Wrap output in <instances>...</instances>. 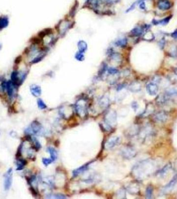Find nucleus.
Returning a JSON list of instances; mask_svg holds the SVG:
<instances>
[{
	"mask_svg": "<svg viewBox=\"0 0 177 199\" xmlns=\"http://www.w3.org/2000/svg\"><path fill=\"white\" fill-rule=\"evenodd\" d=\"M136 4V3H133V4L130 6V7L128 8L127 10H126V12L128 13V12H130V11H131L133 10V9L135 8V7Z\"/></svg>",
	"mask_w": 177,
	"mask_h": 199,
	"instance_id": "40",
	"label": "nucleus"
},
{
	"mask_svg": "<svg viewBox=\"0 0 177 199\" xmlns=\"http://www.w3.org/2000/svg\"><path fill=\"white\" fill-rule=\"evenodd\" d=\"M107 73L109 75L111 76H115V75H118L119 73V71L118 69H116V68L114 67H109L107 69Z\"/></svg>",
	"mask_w": 177,
	"mask_h": 199,
	"instance_id": "32",
	"label": "nucleus"
},
{
	"mask_svg": "<svg viewBox=\"0 0 177 199\" xmlns=\"http://www.w3.org/2000/svg\"><path fill=\"white\" fill-rule=\"evenodd\" d=\"M22 147H23V144H21L20 145L19 147H18V150H17V153H16V157L18 159L20 158V157H21V154H22Z\"/></svg>",
	"mask_w": 177,
	"mask_h": 199,
	"instance_id": "37",
	"label": "nucleus"
},
{
	"mask_svg": "<svg viewBox=\"0 0 177 199\" xmlns=\"http://www.w3.org/2000/svg\"><path fill=\"white\" fill-rule=\"evenodd\" d=\"M158 8L162 11H166L171 8L172 4L169 0H158Z\"/></svg>",
	"mask_w": 177,
	"mask_h": 199,
	"instance_id": "11",
	"label": "nucleus"
},
{
	"mask_svg": "<svg viewBox=\"0 0 177 199\" xmlns=\"http://www.w3.org/2000/svg\"><path fill=\"white\" fill-rule=\"evenodd\" d=\"M2 44L0 43V50L2 49Z\"/></svg>",
	"mask_w": 177,
	"mask_h": 199,
	"instance_id": "45",
	"label": "nucleus"
},
{
	"mask_svg": "<svg viewBox=\"0 0 177 199\" xmlns=\"http://www.w3.org/2000/svg\"><path fill=\"white\" fill-rule=\"evenodd\" d=\"M30 90L31 94L34 97H39L42 94V89L41 86L36 84L31 85L30 87Z\"/></svg>",
	"mask_w": 177,
	"mask_h": 199,
	"instance_id": "12",
	"label": "nucleus"
},
{
	"mask_svg": "<svg viewBox=\"0 0 177 199\" xmlns=\"http://www.w3.org/2000/svg\"><path fill=\"white\" fill-rule=\"evenodd\" d=\"M172 168V165L171 163H168L166 166L163 167L160 170H159L157 173L158 175L160 177H163L166 174H167L170 171Z\"/></svg>",
	"mask_w": 177,
	"mask_h": 199,
	"instance_id": "19",
	"label": "nucleus"
},
{
	"mask_svg": "<svg viewBox=\"0 0 177 199\" xmlns=\"http://www.w3.org/2000/svg\"><path fill=\"white\" fill-rule=\"evenodd\" d=\"M104 3H107V4H112V3L116 2L118 0H102Z\"/></svg>",
	"mask_w": 177,
	"mask_h": 199,
	"instance_id": "39",
	"label": "nucleus"
},
{
	"mask_svg": "<svg viewBox=\"0 0 177 199\" xmlns=\"http://www.w3.org/2000/svg\"><path fill=\"white\" fill-rule=\"evenodd\" d=\"M48 199H65L67 197L62 194H51L47 196Z\"/></svg>",
	"mask_w": 177,
	"mask_h": 199,
	"instance_id": "28",
	"label": "nucleus"
},
{
	"mask_svg": "<svg viewBox=\"0 0 177 199\" xmlns=\"http://www.w3.org/2000/svg\"><path fill=\"white\" fill-rule=\"evenodd\" d=\"M71 27V23L68 21H62L59 25V32L61 34H64Z\"/></svg>",
	"mask_w": 177,
	"mask_h": 199,
	"instance_id": "17",
	"label": "nucleus"
},
{
	"mask_svg": "<svg viewBox=\"0 0 177 199\" xmlns=\"http://www.w3.org/2000/svg\"><path fill=\"white\" fill-rule=\"evenodd\" d=\"M109 55L111 59L115 62L120 63L122 61V56L119 53H116L113 51L110 50Z\"/></svg>",
	"mask_w": 177,
	"mask_h": 199,
	"instance_id": "18",
	"label": "nucleus"
},
{
	"mask_svg": "<svg viewBox=\"0 0 177 199\" xmlns=\"http://www.w3.org/2000/svg\"><path fill=\"white\" fill-rule=\"evenodd\" d=\"M9 20L7 16L0 17V30L5 29L9 26Z\"/></svg>",
	"mask_w": 177,
	"mask_h": 199,
	"instance_id": "20",
	"label": "nucleus"
},
{
	"mask_svg": "<svg viewBox=\"0 0 177 199\" xmlns=\"http://www.w3.org/2000/svg\"><path fill=\"white\" fill-rule=\"evenodd\" d=\"M75 58L77 61L80 62L83 61L85 59L84 53L78 51L77 52L75 53Z\"/></svg>",
	"mask_w": 177,
	"mask_h": 199,
	"instance_id": "30",
	"label": "nucleus"
},
{
	"mask_svg": "<svg viewBox=\"0 0 177 199\" xmlns=\"http://www.w3.org/2000/svg\"><path fill=\"white\" fill-rule=\"evenodd\" d=\"M120 143V138L118 136H113L106 141L105 148L107 150L112 149Z\"/></svg>",
	"mask_w": 177,
	"mask_h": 199,
	"instance_id": "8",
	"label": "nucleus"
},
{
	"mask_svg": "<svg viewBox=\"0 0 177 199\" xmlns=\"http://www.w3.org/2000/svg\"><path fill=\"white\" fill-rule=\"evenodd\" d=\"M27 162L25 159H18L17 163H16L17 166V170L20 171V170H22V169H23L24 166L27 164Z\"/></svg>",
	"mask_w": 177,
	"mask_h": 199,
	"instance_id": "25",
	"label": "nucleus"
},
{
	"mask_svg": "<svg viewBox=\"0 0 177 199\" xmlns=\"http://www.w3.org/2000/svg\"><path fill=\"white\" fill-rule=\"evenodd\" d=\"M43 127L39 122L37 121H34L31 124L30 126L26 129L25 132L30 135V134H39L42 132Z\"/></svg>",
	"mask_w": 177,
	"mask_h": 199,
	"instance_id": "5",
	"label": "nucleus"
},
{
	"mask_svg": "<svg viewBox=\"0 0 177 199\" xmlns=\"http://www.w3.org/2000/svg\"><path fill=\"white\" fill-rule=\"evenodd\" d=\"M153 188L151 186H148L146 191V196L147 199H151L153 195Z\"/></svg>",
	"mask_w": 177,
	"mask_h": 199,
	"instance_id": "31",
	"label": "nucleus"
},
{
	"mask_svg": "<svg viewBox=\"0 0 177 199\" xmlns=\"http://www.w3.org/2000/svg\"><path fill=\"white\" fill-rule=\"evenodd\" d=\"M171 36L174 39H177V29L171 34Z\"/></svg>",
	"mask_w": 177,
	"mask_h": 199,
	"instance_id": "42",
	"label": "nucleus"
},
{
	"mask_svg": "<svg viewBox=\"0 0 177 199\" xmlns=\"http://www.w3.org/2000/svg\"><path fill=\"white\" fill-rule=\"evenodd\" d=\"M168 114L167 112L164 111H161L155 114L154 118L156 122H159L160 123H164L168 120Z\"/></svg>",
	"mask_w": 177,
	"mask_h": 199,
	"instance_id": "9",
	"label": "nucleus"
},
{
	"mask_svg": "<svg viewBox=\"0 0 177 199\" xmlns=\"http://www.w3.org/2000/svg\"><path fill=\"white\" fill-rule=\"evenodd\" d=\"M91 163L92 162H89V163H87L86 164L81 166L80 168L75 170L73 172V176L76 177L80 174L83 173V172H85L86 171H87V169H88L89 166Z\"/></svg>",
	"mask_w": 177,
	"mask_h": 199,
	"instance_id": "16",
	"label": "nucleus"
},
{
	"mask_svg": "<svg viewBox=\"0 0 177 199\" xmlns=\"http://www.w3.org/2000/svg\"><path fill=\"white\" fill-rule=\"evenodd\" d=\"M77 47L78 51L81 53H85L88 49V44L83 40H81L78 42Z\"/></svg>",
	"mask_w": 177,
	"mask_h": 199,
	"instance_id": "21",
	"label": "nucleus"
},
{
	"mask_svg": "<svg viewBox=\"0 0 177 199\" xmlns=\"http://www.w3.org/2000/svg\"><path fill=\"white\" fill-rule=\"evenodd\" d=\"M75 111L81 118H85L88 114V104L86 100L80 99L76 103Z\"/></svg>",
	"mask_w": 177,
	"mask_h": 199,
	"instance_id": "4",
	"label": "nucleus"
},
{
	"mask_svg": "<svg viewBox=\"0 0 177 199\" xmlns=\"http://www.w3.org/2000/svg\"><path fill=\"white\" fill-rule=\"evenodd\" d=\"M121 153L123 157L128 159L135 157L137 154L135 149L130 146L125 147L121 150Z\"/></svg>",
	"mask_w": 177,
	"mask_h": 199,
	"instance_id": "7",
	"label": "nucleus"
},
{
	"mask_svg": "<svg viewBox=\"0 0 177 199\" xmlns=\"http://www.w3.org/2000/svg\"><path fill=\"white\" fill-rule=\"evenodd\" d=\"M31 141L32 142V143L33 144L34 148V149H36V150L37 149L39 150V149H40V148L41 147V145L40 144V143L39 142V141L35 138H32Z\"/></svg>",
	"mask_w": 177,
	"mask_h": 199,
	"instance_id": "34",
	"label": "nucleus"
},
{
	"mask_svg": "<svg viewBox=\"0 0 177 199\" xmlns=\"http://www.w3.org/2000/svg\"><path fill=\"white\" fill-rule=\"evenodd\" d=\"M86 3H90V2H91V0H86Z\"/></svg>",
	"mask_w": 177,
	"mask_h": 199,
	"instance_id": "44",
	"label": "nucleus"
},
{
	"mask_svg": "<svg viewBox=\"0 0 177 199\" xmlns=\"http://www.w3.org/2000/svg\"><path fill=\"white\" fill-rule=\"evenodd\" d=\"M132 108H133V109H134V110L135 111H136V110H137L138 107L137 103L136 102H134L133 103H132Z\"/></svg>",
	"mask_w": 177,
	"mask_h": 199,
	"instance_id": "41",
	"label": "nucleus"
},
{
	"mask_svg": "<svg viewBox=\"0 0 177 199\" xmlns=\"http://www.w3.org/2000/svg\"><path fill=\"white\" fill-rule=\"evenodd\" d=\"M101 0H91L90 3H91L92 5L95 9H98L100 5V2Z\"/></svg>",
	"mask_w": 177,
	"mask_h": 199,
	"instance_id": "35",
	"label": "nucleus"
},
{
	"mask_svg": "<svg viewBox=\"0 0 177 199\" xmlns=\"http://www.w3.org/2000/svg\"><path fill=\"white\" fill-rule=\"evenodd\" d=\"M98 104L100 105V108H106L109 105V99L107 97H102L99 100Z\"/></svg>",
	"mask_w": 177,
	"mask_h": 199,
	"instance_id": "22",
	"label": "nucleus"
},
{
	"mask_svg": "<svg viewBox=\"0 0 177 199\" xmlns=\"http://www.w3.org/2000/svg\"><path fill=\"white\" fill-rule=\"evenodd\" d=\"M117 124L116 113L114 111H110L106 114L104 118L103 127L105 130L110 131L115 127Z\"/></svg>",
	"mask_w": 177,
	"mask_h": 199,
	"instance_id": "2",
	"label": "nucleus"
},
{
	"mask_svg": "<svg viewBox=\"0 0 177 199\" xmlns=\"http://www.w3.org/2000/svg\"><path fill=\"white\" fill-rule=\"evenodd\" d=\"M37 105L39 109L41 110H45L47 108V105H46L45 103L44 102V101L41 99H39L37 101Z\"/></svg>",
	"mask_w": 177,
	"mask_h": 199,
	"instance_id": "33",
	"label": "nucleus"
},
{
	"mask_svg": "<svg viewBox=\"0 0 177 199\" xmlns=\"http://www.w3.org/2000/svg\"><path fill=\"white\" fill-rule=\"evenodd\" d=\"M147 28V27L146 25L144 27H140V26L136 27L131 30L130 32V35L131 36H135V37L140 36L143 34L145 29Z\"/></svg>",
	"mask_w": 177,
	"mask_h": 199,
	"instance_id": "14",
	"label": "nucleus"
},
{
	"mask_svg": "<svg viewBox=\"0 0 177 199\" xmlns=\"http://www.w3.org/2000/svg\"><path fill=\"white\" fill-rule=\"evenodd\" d=\"M114 44L118 47H124L127 45V39L126 38H122L118 39L116 41H115Z\"/></svg>",
	"mask_w": 177,
	"mask_h": 199,
	"instance_id": "24",
	"label": "nucleus"
},
{
	"mask_svg": "<svg viewBox=\"0 0 177 199\" xmlns=\"http://www.w3.org/2000/svg\"><path fill=\"white\" fill-rule=\"evenodd\" d=\"M48 152H49L50 155V159L54 162L56 160L58 157V153L57 150L53 147H48Z\"/></svg>",
	"mask_w": 177,
	"mask_h": 199,
	"instance_id": "23",
	"label": "nucleus"
},
{
	"mask_svg": "<svg viewBox=\"0 0 177 199\" xmlns=\"http://www.w3.org/2000/svg\"><path fill=\"white\" fill-rule=\"evenodd\" d=\"M146 89L150 95H155L158 91V87L156 83L151 82L147 84Z\"/></svg>",
	"mask_w": 177,
	"mask_h": 199,
	"instance_id": "10",
	"label": "nucleus"
},
{
	"mask_svg": "<svg viewBox=\"0 0 177 199\" xmlns=\"http://www.w3.org/2000/svg\"><path fill=\"white\" fill-rule=\"evenodd\" d=\"M139 8L141 9L142 10H144L146 8V3L144 2V1L140 2L139 3Z\"/></svg>",
	"mask_w": 177,
	"mask_h": 199,
	"instance_id": "38",
	"label": "nucleus"
},
{
	"mask_svg": "<svg viewBox=\"0 0 177 199\" xmlns=\"http://www.w3.org/2000/svg\"><path fill=\"white\" fill-rule=\"evenodd\" d=\"M129 89L132 92H139L141 90V86L139 83H133L130 85Z\"/></svg>",
	"mask_w": 177,
	"mask_h": 199,
	"instance_id": "26",
	"label": "nucleus"
},
{
	"mask_svg": "<svg viewBox=\"0 0 177 199\" xmlns=\"http://www.w3.org/2000/svg\"><path fill=\"white\" fill-rule=\"evenodd\" d=\"M28 75V72L26 71H20L18 69H15L11 72V79L12 83L15 86L18 87L21 85L25 80Z\"/></svg>",
	"mask_w": 177,
	"mask_h": 199,
	"instance_id": "3",
	"label": "nucleus"
},
{
	"mask_svg": "<svg viewBox=\"0 0 177 199\" xmlns=\"http://www.w3.org/2000/svg\"><path fill=\"white\" fill-rule=\"evenodd\" d=\"M127 189L130 193L133 194H137L139 190L138 186L136 184H132L129 187H128Z\"/></svg>",
	"mask_w": 177,
	"mask_h": 199,
	"instance_id": "27",
	"label": "nucleus"
},
{
	"mask_svg": "<svg viewBox=\"0 0 177 199\" xmlns=\"http://www.w3.org/2000/svg\"><path fill=\"white\" fill-rule=\"evenodd\" d=\"M170 18H171V17L168 16L166 17V18H164L163 19L161 20L160 21H153V22L155 25L161 24V25H165L168 23L169 20L170 19Z\"/></svg>",
	"mask_w": 177,
	"mask_h": 199,
	"instance_id": "29",
	"label": "nucleus"
},
{
	"mask_svg": "<svg viewBox=\"0 0 177 199\" xmlns=\"http://www.w3.org/2000/svg\"><path fill=\"white\" fill-rule=\"evenodd\" d=\"M157 170V164L152 160H146L140 162L133 168V174L138 179H144L149 176Z\"/></svg>",
	"mask_w": 177,
	"mask_h": 199,
	"instance_id": "1",
	"label": "nucleus"
},
{
	"mask_svg": "<svg viewBox=\"0 0 177 199\" xmlns=\"http://www.w3.org/2000/svg\"><path fill=\"white\" fill-rule=\"evenodd\" d=\"M13 180V169L11 168L9 169L4 175V187L5 190H9L11 188Z\"/></svg>",
	"mask_w": 177,
	"mask_h": 199,
	"instance_id": "6",
	"label": "nucleus"
},
{
	"mask_svg": "<svg viewBox=\"0 0 177 199\" xmlns=\"http://www.w3.org/2000/svg\"><path fill=\"white\" fill-rule=\"evenodd\" d=\"M124 85H120V86L118 87V88H117V90H121V89H122L124 87Z\"/></svg>",
	"mask_w": 177,
	"mask_h": 199,
	"instance_id": "43",
	"label": "nucleus"
},
{
	"mask_svg": "<svg viewBox=\"0 0 177 199\" xmlns=\"http://www.w3.org/2000/svg\"><path fill=\"white\" fill-rule=\"evenodd\" d=\"M15 87L16 86H15L14 83H12L11 80H9L8 81H7L6 91L7 92V94L9 97H12L14 96Z\"/></svg>",
	"mask_w": 177,
	"mask_h": 199,
	"instance_id": "15",
	"label": "nucleus"
},
{
	"mask_svg": "<svg viewBox=\"0 0 177 199\" xmlns=\"http://www.w3.org/2000/svg\"><path fill=\"white\" fill-rule=\"evenodd\" d=\"M177 182V175H175L173 178L172 179L170 182H169L168 184H167L163 189V192L164 194H166L167 192H168L169 191L172 190L173 188H174Z\"/></svg>",
	"mask_w": 177,
	"mask_h": 199,
	"instance_id": "13",
	"label": "nucleus"
},
{
	"mask_svg": "<svg viewBox=\"0 0 177 199\" xmlns=\"http://www.w3.org/2000/svg\"><path fill=\"white\" fill-rule=\"evenodd\" d=\"M42 162H43V163L44 164V165L45 166H48V165H49L50 164L52 163L53 162V161L51 159H48V158H43L42 159Z\"/></svg>",
	"mask_w": 177,
	"mask_h": 199,
	"instance_id": "36",
	"label": "nucleus"
}]
</instances>
